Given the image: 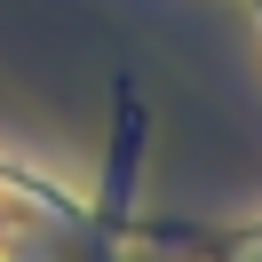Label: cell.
<instances>
[{
    "label": "cell",
    "mask_w": 262,
    "mask_h": 262,
    "mask_svg": "<svg viewBox=\"0 0 262 262\" xmlns=\"http://www.w3.org/2000/svg\"><path fill=\"white\" fill-rule=\"evenodd\" d=\"M96 214H103V191L64 199L56 183L0 159V262H72L80 238L96 230Z\"/></svg>",
    "instance_id": "obj_1"
},
{
    "label": "cell",
    "mask_w": 262,
    "mask_h": 262,
    "mask_svg": "<svg viewBox=\"0 0 262 262\" xmlns=\"http://www.w3.org/2000/svg\"><path fill=\"white\" fill-rule=\"evenodd\" d=\"M143 238H183V246H199L207 262H262V223H246V230H143Z\"/></svg>",
    "instance_id": "obj_2"
},
{
    "label": "cell",
    "mask_w": 262,
    "mask_h": 262,
    "mask_svg": "<svg viewBox=\"0 0 262 262\" xmlns=\"http://www.w3.org/2000/svg\"><path fill=\"white\" fill-rule=\"evenodd\" d=\"M246 8H254V24H262V0H246Z\"/></svg>",
    "instance_id": "obj_3"
}]
</instances>
